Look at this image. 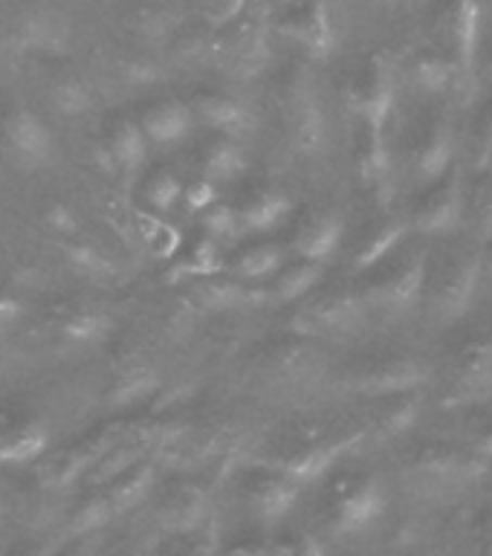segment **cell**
<instances>
[{
  "mask_svg": "<svg viewBox=\"0 0 492 556\" xmlns=\"http://www.w3.org/2000/svg\"><path fill=\"white\" fill-rule=\"evenodd\" d=\"M325 281V264L316 261H287L285 267L278 269L276 278H269V299L278 304H299L302 299L316 290Z\"/></svg>",
  "mask_w": 492,
  "mask_h": 556,
  "instance_id": "obj_31",
  "label": "cell"
},
{
  "mask_svg": "<svg viewBox=\"0 0 492 556\" xmlns=\"http://www.w3.org/2000/svg\"><path fill=\"white\" fill-rule=\"evenodd\" d=\"M467 168L472 174H484L492 168V99L481 104V111L469 125Z\"/></svg>",
  "mask_w": 492,
  "mask_h": 556,
  "instance_id": "obj_43",
  "label": "cell"
},
{
  "mask_svg": "<svg viewBox=\"0 0 492 556\" xmlns=\"http://www.w3.org/2000/svg\"><path fill=\"white\" fill-rule=\"evenodd\" d=\"M467 232L484 243L492 238V172L478 174L467 189Z\"/></svg>",
  "mask_w": 492,
  "mask_h": 556,
  "instance_id": "obj_41",
  "label": "cell"
},
{
  "mask_svg": "<svg viewBox=\"0 0 492 556\" xmlns=\"http://www.w3.org/2000/svg\"><path fill=\"white\" fill-rule=\"evenodd\" d=\"M215 516V486L212 481H200V478L182 476L168 490H163L156 504V525L163 536L198 530Z\"/></svg>",
  "mask_w": 492,
  "mask_h": 556,
  "instance_id": "obj_18",
  "label": "cell"
},
{
  "mask_svg": "<svg viewBox=\"0 0 492 556\" xmlns=\"http://www.w3.org/2000/svg\"><path fill=\"white\" fill-rule=\"evenodd\" d=\"M481 269H484V281L492 287V238L481 243Z\"/></svg>",
  "mask_w": 492,
  "mask_h": 556,
  "instance_id": "obj_56",
  "label": "cell"
},
{
  "mask_svg": "<svg viewBox=\"0 0 492 556\" xmlns=\"http://www.w3.org/2000/svg\"><path fill=\"white\" fill-rule=\"evenodd\" d=\"M287 264V247L281 241H255L235 252V258L226 264V273L252 285H267L269 278Z\"/></svg>",
  "mask_w": 492,
  "mask_h": 556,
  "instance_id": "obj_30",
  "label": "cell"
},
{
  "mask_svg": "<svg viewBox=\"0 0 492 556\" xmlns=\"http://www.w3.org/2000/svg\"><path fill=\"white\" fill-rule=\"evenodd\" d=\"M163 377L151 363H130L113 377L108 389V406L111 408H130L146 403L160 391Z\"/></svg>",
  "mask_w": 492,
  "mask_h": 556,
  "instance_id": "obj_32",
  "label": "cell"
},
{
  "mask_svg": "<svg viewBox=\"0 0 492 556\" xmlns=\"http://www.w3.org/2000/svg\"><path fill=\"white\" fill-rule=\"evenodd\" d=\"M398 102V70L386 52L365 55L348 76L345 104L354 119L389 128L391 111Z\"/></svg>",
  "mask_w": 492,
  "mask_h": 556,
  "instance_id": "obj_15",
  "label": "cell"
},
{
  "mask_svg": "<svg viewBox=\"0 0 492 556\" xmlns=\"http://www.w3.org/2000/svg\"><path fill=\"white\" fill-rule=\"evenodd\" d=\"M47 224H50L52 232H61V235H76L78 226H81V220H78V215L73 212L70 206H52L50 212H47Z\"/></svg>",
  "mask_w": 492,
  "mask_h": 556,
  "instance_id": "obj_51",
  "label": "cell"
},
{
  "mask_svg": "<svg viewBox=\"0 0 492 556\" xmlns=\"http://www.w3.org/2000/svg\"><path fill=\"white\" fill-rule=\"evenodd\" d=\"M182 180L168 168H160L146 180V189H142V198H146V208L156 212V215H168L177 200L182 198Z\"/></svg>",
  "mask_w": 492,
  "mask_h": 556,
  "instance_id": "obj_46",
  "label": "cell"
},
{
  "mask_svg": "<svg viewBox=\"0 0 492 556\" xmlns=\"http://www.w3.org/2000/svg\"><path fill=\"white\" fill-rule=\"evenodd\" d=\"M426 403H429V389L351 400L348 408L368 434V443H398L415 432Z\"/></svg>",
  "mask_w": 492,
  "mask_h": 556,
  "instance_id": "obj_16",
  "label": "cell"
},
{
  "mask_svg": "<svg viewBox=\"0 0 492 556\" xmlns=\"http://www.w3.org/2000/svg\"><path fill=\"white\" fill-rule=\"evenodd\" d=\"M7 142L12 154L24 165H47L55 154V142H52L47 122L26 108L15 111L7 119Z\"/></svg>",
  "mask_w": 492,
  "mask_h": 556,
  "instance_id": "obj_25",
  "label": "cell"
},
{
  "mask_svg": "<svg viewBox=\"0 0 492 556\" xmlns=\"http://www.w3.org/2000/svg\"><path fill=\"white\" fill-rule=\"evenodd\" d=\"M247 232H273L293 215V200L285 186L273 180H252L235 200Z\"/></svg>",
  "mask_w": 492,
  "mask_h": 556,
  "instance_id": "obj_23",
  "label": "cell"
},
{
  "mask_svg": "<svg viewBox=\"0 0 492 556\" xmlns=\"http://www.w3.org/2000/svg\"><path fill=\"white\" fill-rule=\"evenodd\" d=\"M434 363L420 351L400 345L359 348L330 365L328 386L351 400L382 397L400 391L432 389Z\"/></svg>",
  "mask_w": 492,
  "mask_h": 556,
  "instance_id": "obj_6",
  "label": "cell"
},
{
  "mask_svg": "<svg viewBox=\"0 0 492 556\" xmlns=\"http://www.w3.org/2000/svg\"><path fill=\"white\" fill-rule=\"evenodd\" d=\"M408 73H412V81L429 96L446 93L452 81L461 76L455 61L450 55H443L441 50H434V47H426L424 52H417L415 61L408 64Z\"/></svg>",
  "mask_w": 492,
  "mask_h": 556,
  "instance_id": "obj_37",
  "label": "cell"
},
{
  "mask_svg": "<svg viewBox=\"0 0 492 556\" xmlns=\"http://www.w3.org/2000/svg\"><path fill=\"white\" fill-rule=\"evenodd\" d=\"M67 547H61L59 556H93V545L87 539H76V542H64Z\"/></svg>",
  "mask_w": 492,
  "mask_h": 556,
  "instance_id": "obj_55",
  "label": "cell"
},
{
  "mask_svg": "<svg viewBox=\"0 0 492 556\" xmlns=\"http://www.w3.org/2000/svg\"><path fill=\"white\" fill-rule=\"evenodd\" d=\"M50 99L55 113L67 116V119L85 116L93 108V93H90V87L81 78H64V81H59V85L52 87Z\"/></svg>",
  "mask_w": 492,
  "mask_h": 556,
  "instance_id": "obj_47",
  "label": "cell"
},
{
  "mask_svg": "<svg viewBox=\"0 0 492 556\" xmlns=\"http://www.w3.org/2000/svg\"><path fill=\"white\" fill-rule=\"evenodd\" d=\"M455 151H458V142H455L450 116L441 111H426L408 125L403 165L417 189H424L429 182L441 180L443 174L458 163Z\"/></svg>",
  "mask_w": 492,
  "mask_h": 556,
  "instance_id": "obj_14",
  "label": "cell"
},
{
  "mask_svg": "<svg viewBox=\"0 0 492 556\" xmlns=\"http://www.w3.org/2000/svg\"><path fill=\"white\" fill-rule=\"evenodd\" d=\"M64 258L73 267V273L87 278V281H111V278H116L113 258L93 243H70V247H64Z\"/></svg>",
  "mask_w": 492,
  "mask_h": 556,
  "instance_id": "obj_44",
  "label": "cell"
},
{
  "mask_svg": "<svg viewBox=\"0 0 492 556\" xmlns=\"http://www.w3.org/2000/svg\"><path fill=\"white\" fill-rule=\"evenodd\" d=\"M429 252H432V241L408 235L380 264L351 276L368 319L398 321L424 307Z\"/></svg>",
  "mask_w": 492,
  "mask_h": 556,
  "instance_id": "obj_5",
  "label": "cell"
},
{
  "mask_svg": "<svg viewBox=\"0 0 492 556\" xmlns=\"http://www.w3.org/2000/svg\"><path fill=\"white\" fill-rule=\"evenodd\" d=\"M226 255H224V243L209 238L206 232L198 235V241L191 243L186 258H180L174 267H168L165 273V285L168 287H182L191 285V281H200V278H212L226 273Z\"/></svg>",
  "mask_w": 492,
  "mask_h": 556,
  "instance_id": "obj_29",
  "label": "cell"
},
{
  "mask_svg": "<svg viewBox=\"0 0 492 556\" xmlns=\"http://www.w3.org/2000/svg\"><path fill=\"white\" fill-rule=\"evenodd\" d=\"M345 215L333 206H307L295 217L290 232V250L295 258L328 264L345 243Z\"/></svg>",
  "mask_w": 492,
  "mask_h": 556,
  "instance_id": "obj_20",
  "label": "cell"
},
{
  "mask_svg": "<svg viewBox=\"0 0 492 556\" xmlns=\"http://www.w3.org/2000/svg\"><path fill=\"white\" fill-rule=\"evenodd\" d=\"M130 224H134V232H137V238L142 241L151 258L168 261L180 252V229L168 224L163 215H156L151 208H130Z\"/></svg>",
  "mask_w": 492,
  "mask_h": 556,
  "instance_id": "obj_35",
  "label": "cell"
},
{
  "mask_svg": "<svg viewBox=\"0 0 492 556\" xmlns=\"http://www.w3.org/2000/svg\"><path fill=\"white\" fill-rule=\"evenodd\" d=\"M467 163H455L441 180L415 191L406 203V220L412 235L438 241L467 229Z\"/></svg>",
  "mask_w": 492,
  "mask_h": 556,
  "instance_id": "obj_12",
  "label": "cell"
},
{
  "mask_svg": "<svg viewBox=\"0 0 492 556\" xmlns=\"http://www.w3.org/2000/svg\"><path fill=\"white\" fill-rule=\"evenodd\" d=\"M3 519H7V498L0 493V525H3Z\"/></svg>",
  "mask_w": 492,
  "mask_h": 556,
  "instance_id": "obj_57",
  "label": "cell"
},
{
  "mask_svg": "<svg viewBox=\"0 0 492 556\" xmlns=\"http://www.w3.org/2000/svg\"><path fill=\"white\" fill-rule=\"evenodd\" d=\"M200 226L209 238L226 243V241H238L247 229H243L241 212L235 203H226V200H217L215 206H209L206 212H200Z\"/></svg>",
  "mask_w": 492,
  "mask_h": 556,
  "instance_id": "obj_45",
  "label": "cell"
},
{
  "mask_svg": "<svg viewBox=\"0 0 492 556\" xmlns=\"http://www.w3.org/2000/svg\"><path fill=\"white\" fill-rule=\"evenodd\" d=\"M250 9V0H200V21L212 29H226Z\"/></svg>",
  "mask_w": 492,
  "mask_h": 556,
  "instance_id": "obj_48",
  "label": "cell"
},
{
  "mask_svg": "<svg viewBox=\"0 0 492 556\" xmlns=\"http://www.w3.org/2000/svg\"><path fill=\"white\" fill-rule=\"evenodd\" d=\"M241 371L255 389L290 394V391L313 389L319 382L328 386L330 363L321 351V342L285 328L281 333H269L252 345H243Z\"/></svg>",
  "mask_w": 492,
  "mask_h": 556,
  "instance_id": "obj_8",
  "label": "cell"
},
{
  "mask_svg": "<svg viewBox=\"0 0 492 556\" xmlns=\"http://www.w3.org/2000/svg\"><path fill=\"white\" fill-rule=\"evenodd\" d=\"M452 533L461 556H492V498L467 507Z\"/></svg>",
  "mask_w": 492,
  "mask_h": 556,
  "instance_id": "obj_36",
  "label": "cell"
},
{
  "mask_svg": "<svg viewBox=\"0 0 492 556\" xmlns=\"http://www.w3.org/2000/svg\"><path fill=\"white\" fill-rule=\"evenodd\" d=\"M21 50L26 52H64L70 43V24L67 17H61L59 12L50 9H35L21 17L15 33Z\"/></svg>",
  "mask_w": 492,
  "mask_h": 556,
  "instance_id": "obj_28",
  "label": "cell"
},
{
  "mask_svg": "<svg viewBox=\"0 0 492 556\" xmlns=\"http://www.w3.org/2000/svg\"><path fill=\"white\" fill-rule=\"evenodd\" d=\"M139 125L146 130L148 142H154L160 148H172L186 142L194 128V113H191L189 102L180 99H160V102L148 104Z\"/></svg>",
  "mask_w": 492,
  "mask_h": 556,
  "instance_id": "obj_26",
  "label": "cell"
},
{
  "mask_svg": "<svg viewBox=\"0 0 492 556\" xmlns=\"http://www.w3.org/2000/svg\"><path fill=\"white\" fill-rule=\"evenodd\" d=\"M278 26L287 38L302 43L304 50L321 59L333 43V24H330L328 0H287Z\"/></svg>",
  "mask_w": 492,
  "mask_h": 556,
  "instance_id": "obj_22",
  "label": "cell"
},
{
  "mask_svg": "<svg viewBox=\"0 0 492 556\" xmlns=\"http://www.w3.org/2000/svg\"><path fill=\"white\" fill-rule=\"evenodd\" d=\"M429 400L441 408L492 403V319L455 325L446 351L434 363Z\"/></svg>",
  "mask_w": 492,
  "mask_h": 556,
  "instance_id": "obj_7",
  "label": "cell"
},
{
  "mask_svg": "<svg viewBox=\"0 0 492 556\" xmlns=\"http://www.w3.org/2000/svg\"><path fill=\"white\" fill-rule=\"evenodd\" d=\"M316 525L325 536L351 542L371 533L389 513V486L380 469L354 464H337L321 478Z\"/></svg>",
  "mask_w": 492,
  "mask_h": 556,
  "instance_id": "obj_3",
  "label": "cell"
},
{
  "mask_svg": "<svg viewBox=\"0 0 492 556\" xmlns=\"http://www.w3.org/2000/svg\"><path fill=\"white\" fill-rule=\"evenodd\" d=\"M0 556H7V551H3V547H0Z\"/></svg>",
  "mask_w": 492,
  "mask_h": 556,
  "instance_id": "obj_59",
  "label": "cell"
},
{
  "mask_svg": "<svg viewBox=\"0 0 492 556\" xmlns=\"http://www.w3.org/2000/svg\"><path fill=\"white\" fill-rule=\"evenodd\" d=\"M116 519L113 513V504L108 498L104 490H96L93 495H87L85 502L78 504L73 516L67 521V533H64V542H76V539H90L93 533H99L102 528H108L111 521Z\"/></svg>",
  "mask_w": 492,
  "mask_h": 556,
  "instance_id": "obj_39",
  "label": "cell"
},
{
  "mask_svg": "<svg viewBox=\"0 0 492 556\" xmlns=\"http://www.w3.org/2000/svg\"><path fill=\"white\" fill-rule=\"evenodd\" d=\"M250 163L243 151L241 139L229 134H215L206 137L198 148V174L212 182H238L243 180Z\"/></svg>",
  "mask_w": 492,
  "mask_h": 556,
  "instance_id": "obj_24",
  "label": "cell"
},
{
  "mask_svg": "<svg viewBox=\"0 0 492 556\" xmlns=\"http://www.w3.org/2000/svg\"><path fill=\"white\" fill-rule=\"evenodd\" d=\"M368 321L371 319L351 278V281H330V285L321 281L307 299L295 304L287 328L316 342H342V339L359 337L368 328Z\"/></svg>",
  "mask_w": 492,
  "mask_h": 556,
  "instance_id": "obj_10",
  "label": "cell"
},
{
  "mask_svg": "<svg viewBox=\"0 0 492 556\" xmlns=\"http://www.w3.org/2000/svg\"><path fill=\"white\" fill-rule=\"evenodd\" d=\"M368 446V434L351 408L337 415H302L278 420L250 443L247 458L278 467L304 484L321 481L339 460Z\"/></svg>",
  "mask_w": 492,
  "mask_h": 556,
  "instance_id": "obj_2",
  "label": "cell"
},
{
  "mask_svg": "<svg viewBox=\"0 0 492 556\" xmlns=\"http://www.w3.org/2000/svg\"><path fill=\"white\" fill-rule=\"evenodd\" d=\"M215 52L229 76H255L269 59L267 17H264V12L247 9L232 26H226V35L215 43Z\"/></svg>",
  "mask_w": 492,
  "mask_h": 556,
  "instance_id": "obj_19",
  "label": "cell"
},
{
  "mask_svg": "<svg viewBox=\"0 0 492 556\" xmlns=\"http://www.w3.org/2000/svg\"><path fill=\"white\" fill-rule=\"evenodd\" d=\"M217 200H220L217 198V182L206 180V177H198L182 191V203L189 212H206L209 206H215Z\"/></svg>",
  "mask_w": 492,
  "mask_h": 556,
  "instance_id": "obj_50",
  "label": "cell"
},
{
  "mask_svg": "<svg viewBox=\"0 0 492 556\" xmlns=\"http://www.w3.org/2000/svg\"><path fill=\"white\" fill-rule=\"evenodd\" d=\"M461 434H464V438H467L478 452H484L487 458L492 460V412L490 415H478L464 420Z\"/></svg>",
  "mask_w": 492,
  "mask_h": 556,
  "instance_id": "obj_49",
  "label": "cell"
},
{
  "mask_svg": "<svg viewBox=\"0 0 492 556\" xmlns=\"http://www.w3.org/2000/svg\"><path fill=\"white\" fill-rule=\"evenodd\" d=\"M281 556H328L316 533H299L290 545L281 547Z\"/></svg>",
  "mask_w": 492,
  "mask_h": 556,
  "instance_id": "obj_52",
  "label": "cell"
},
{
  "mask_svg": "<svg viewBox=\"0 0 492 556\" xmlns=\"http://www.w3.org/2000/svg\"><path fill=\"white\" fill-rule=\"evenodd\" d=\"M481 285V241L467 229L450 238H438L429 252V276L420 311L438 328H455L472 311Z\"/></svg>",
  "mask_w": 492,
  "mask_h": 556,
  "instance_id": "obj_4",
  "label": "cell"
},
{
  "mask_svg": "<svg viewBox=\"0 0 492 556\" xmlns=\"http://www.w3.org/2000/svg\"><path fill=\"white\" fill-rule=\"evenodd\" d=\"M156 476H160V464L154 458H146L139 460L137 467H130L128 472H122L113 484L104 486V493H108L113 504V513L125 516V513L137 510L139 504L154 493Z\"/></svg>",
  "mask_w": 492,
  "mask_h": 556,
  "instance_id": "obj_33",
  "label": "cell"
},
{
  "mask_svg": "<svg viewBox=\"0 0 492 556\" xmlns=\"http://www.w3.org/2000/svg\"><path fill=\"white\" fill-rule=\"evenodd\" d=\"M351 156H354L356 180L363 189H382L394 186V165H391V148L386 139V128L371 122L354 119L351 128Z\"/></svg>",
  "mask_w": 492,
  "mask_h": 556,
  "instance_id": "obj_21",
  "label": "cell"
},
{
  "mask_svg": "<svg viewBox=\"0 0 492 556\" xmlns=\"http://www.w3.org/2000/svg\"><path fill=\"white\" fill-rule=\"evenodd\" d=\"M278 128L285 134V146L302 160L319 156L328 146V119L321 111L316 87L307 73L293 70L285 81H278L276 93Z\"/></svg>",
  "mask_w": 492,
  "mask_h": 556,
  "instance_id": "obj_13",
  "label": "cell"
},
{
  "mask_svg": "<svg viewBox=\"0 0 492 556\" xmlns=\"http://www.w3.org/2000/svg\"><path fill=\"white\" fill-rule=\"evenodd\" d=\"M17 316H21V302L12 299V295L0 293V330L7 328V325H12Z\"/></svg>",
  "mask_w": 492,
  "mask_h": 556,
  "instance_id": "obj_53",
  "label": "cell"
},
{
  "mask_svg": "<svg viewBox=\"0 0 492 556\" xmlns=\"http://www.w3.org/2000/svg\"><path fill=\"white\" fill-rule=\"evenodd\" d=\"M194 122L206 125L215 134H229V137H243V130L252 125L250 111L243 108L235 96L220 93V90H203L194 93L189 102Z\"/></svg>",
  "mask_w": 492,
  "mask_h": 556,
  "instance_id": "obj_27",
  "label": "cell"
},
{
  "mask_svg": "<svg viewBox=\"0 0 492 556\" xmlns=\"http://www.w3.org/2000/svg\"><path fill=\"white\" fill-rule=\"evenodd\" d=\"M111 316H104V313L99 311H78L61 321V337L67 339L70 345L78 348L102 345L104 339L111 337Z\"/></svg>",
  "mask_w": 492,
  "mask_h": 556,
  "instance_id": "obj_42",
  "label": "cell"
},
{
  "mask_svg": "<svg viewBox=\"0 0 492 556\" xmlns=\"http://www.w3.org/2000/svg\"><path fill=\"white\" fill-rule=\"evenodd\" d=\"M481 29V9L476 0H441L432 12L434 50L450 55L458 73H472Z\"/></svg>",
  "mask_w": 492,
  "mask_h": 556,
  "instance_id": "obj_17",
  "label": "cell"
},
{
  "mask_svg": "<svg viewBox=\"0 0 492 556\" xmlns=\"http://www.w3.org/2000/svg\"><path fill=\"white\" fill-rule=\"evenodd\" d=\"M64 547V539H50V542H35V545L24 547L17 556H59V551Z\"/></svg>",
  "mask_w": 492,
  "mask_h": 556,
  "instance_id": "obj_54",
  "label": "cell"
},
{
  "mask_svg": "<svg viewBox=\"0 0 492 556\" xmlns=\"http://www.w3.org/2000/svg\"><path fill=\"white\" fill-rule=\"evenodd\" d=\"M363 191V208H356V224L351 226V232H345V258L351 276L380 264L412 235L406 208L394 206V186Z\"/></svg>",
  "mask_w": 492,
  "mask_h": 556,
  "instance_id": "obj_9",
  "label": "cell"
},
{
  "mask_svg": "<svg viewBox=\"0 0 492 556\" xmlns=\"http://www.w3.org/2000/svg\"><path fill=\"white\" fill-rule=\"evenodd\" d=\"M220 516L206 521L203 528L189 530V533H172L163 536L160 556H217L220 554Z\"/></svg>",
  "mask_w": 492,
  "mask_h": 556,
  "instance_id": "obj_40",
  "label": "cell"
},
{
  "mask_svg": "<svg viewBox=\"0 0 492 556\" xmlns=\"http://www.w3.org/2000/svg\"><path fill=\"white\" fill-rule=\"evenodd\" d=\"M229 493L261 521V525H281L302 502L304 481L285 472V469L269 467L255 458H243L224 478Z\"/></svg>",
  "mask_w": 492,
  "mask_h": 556,
  "instance_id": "obj_11",
  "label": "cell"
},
{
  "mask_svg": "<svg viewBox=\"0 0 492 556\" xmlns=\"http://www.w3.org/2000/svg\"><path fill=\"white\" fill-rule=\"evenodd\" d=\"M403 556H432V551H420V554H403Z\"/></svg>",
  "mask_w": 492,
  "mask_h": 556,
  "instance_id": "obj_58",
  "label": "cell"
},
{
  "mask_svg": "<svg viewBox=\"0 0 492 556\" xmlns=\"http://www.w3.org/2000/svg\"><path fill=\"white\" fill-rule=\"evenodd\" d=\"M50 450V434L43 426H24L0 441V467H26L41 460Z\"/></svg>",
  "mask_w": 492,
  "mask_h": 556,
  "instance_id": "obj_38",
  "label": "cell"
},
{
  "mask_svg": "<svg viewBox=\"0 0 492 556\" xmlns=\"http://www.w3.org/2000/svg\"><path fill=\"white\" fill-rule=\"evenodd\" d=\"M394 467L412 507L441 510L484 484L492 460L464 434H406L394 446Z\"/></svg>",
  "mask_w": 492,
  "mask_h": 556,
  "instance_id": "obj_1",
  "label": "cell"
},
{
  "mask_svg": "<svg viewBox=\"0 0 492 556\" xmlns=\"http://www.w3.org/2000/svg\"><path fill=\"white\" fill-rule=\"evenodd\" d=\"M108 151L116 165V174L134 177L146 168L148 160V137L142 125L134 119H116L113 122L111 134H108Z\"/></svg>",
  "mask_w": 492,
  "mask_h": 556,
  "instance_id": "obj_34",
  "label": "cell"
}]
</instances>
